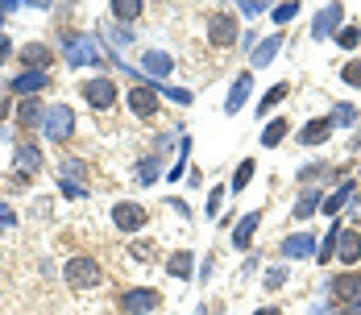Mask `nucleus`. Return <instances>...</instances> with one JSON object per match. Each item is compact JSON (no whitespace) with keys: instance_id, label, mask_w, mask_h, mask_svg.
Returning <instances> with one entry per match:
<instances>
[{"instance_id":"nucleus-36","label":"nucleus","mask_w":361,"mask_h":315,"mask_svg":"<svg viewBox=\"0 0 361 315\" xmlns=\"http://www.w3.org/2000/svg\"><path fill=\"white\" fill-rule=\"evenodd\" d=\"M358 120V112L349 108V104H337V112H333V125H353Z\"/></svg>"},{"instance_id":"nucleus-12","label":"nucleus","mask_w":361,"mask_h":315,"mask_svg":"<svg viewBox=\"0 0 361 315\" xmlns=\"http://www.w3.org/2000/svg\"><path fill=\"white\" fill-rule=\"evenodd\" d=\"M17 120H21L25 129H42V125H46V104L33 100V96L21 100V104H17Z\"/></svg>"},{"instance_id":"nucleus-6","label":"nucleus","mask_w":361,"mask_h":315,"mask_svg":"<svg viewBox=\"0 0 361 315\" xmlns=\"http://www.w3.org/2000/svg\"><path fill=\"white\" fill-rule=\"evenodd\" d=\"M154 307H162V295H158V291H150V287H133V291H125V295H121V312H129V315L154 312Z\"/></svg>"},{"instance_id":"nucleus-34","label":"nucleus","mask_w":361,"mask_h":315,"mask_svg":"<svg viewBox=\"0 0 361 315\" xmlns=\"http://www.w3.org/2000/svg\"><path fill=\"white\" fill-rule=\"evenodd\" d=\"M358 42H361V29H358V25H345V29L337 33V46H345V50H353Z\"/></svg>"},{"instance_id":"nucleus-37","label":"nucleus","mask_w":361,"mask_h":315,"mask_svg":"<svg viewBox=\"0 0 361 315\" xmlns=\"http://www.w3.org/2000/svg\"><path fill=\"white\" fill-rule=\"evenodd\" d=\"M341 75H345V83H349V87H361V58H353Z\"/></svg>"},{"instance_id":"nucleus-28","label":"nucleus","mask_w":361,"mask_h":315,"mask_svg":"<svg viewBox=\"0 0 361 315\" xmlns=\"http://www.w3.org/2000/svg\"><path fill=\"white\" fill-rule=\"evenodd\" d=\"M104 33H108V37H112V46H116V50H125V46H129V42H133V33H129V29H121V25H116V21H108V25H104Z\"/></svg>"},{"instance_id":"nucleus-45","label":"nucleus","mask_w":361,"mask_h":315,"mask_svg":"<svg viewBox=\"0 0 361 315\" xmlns=\"http://www.w3.org/2000/svg\"><path fill=\"white\" fill-rule=\"evenodd\" d=\"M258 315H283V312L279 307H266V312H258Z\"/></svg>"},{"instance_id":"nucleus-4","label":"nucleus","mask_w":361,"mask_h":315,"mask_svg":"<svg viewBox=\"0 0 361 315\" xmlns=\"http://www.w3.org/2000/svg\"><path fill=\"white\" fill-rule=\"evenodd\" d=\"M83 100H87L91 108H100V112H104V108H112V104H116V83H112V79H104V75H96V79H87V83H83Z\"/></svg>"},{"instance_id":"nucleus-38","label":"nucleus","mask_w":361,"mask_h":315,"mask_svg":"<svg viewBox=\"0 0 361 315\" xmlns=\"http://www.w3.org/2000/svg\"><path fill=\"white\" fill-rule=\"evenodd\" d=\"M220 204H224V187H212V195H208V216H220Z\"/></svg>"},{"instance_id":"nucleus-25","label":"nucleus","mask_w":361,"mask_h":315,"mask_svg":"<svg viewBox=\"0 0 361 315\" xmlns=\"http://www.w3.org/2000/svg\"><path fill=\"white\" fill-rule=\"evenodd\" d=\"M108 8H112V17H116V25H121V21H133L146 4H141V0H112Z\"/></svg>"},{"instance_id":"nucleus-7","label":"nucleus","mask_w":361,"mask_h":315,"mask_svg":"<svg viewBox=\"0 0 361 315\" xmlns=\"http://www.w3.org/2000/svg\"><path fill=\"white\" fill-rule=\"evenodd\" d=\"M208 42H212V46H233V42H237V21H233V12H212V17H208Z\"/></svg>"},{"instance_id":"nucleus-30","label":"nucleus","mask_w":361,"mask_h":315,"mask_svg":"<svg viewBox=\"0 0 361 315\" xmlns=\"http://www.w3.org/2000/svg\"><path fill=\"white\" fill-rule=\"evenodd\" d=\"M295 17H299V4H295V0L274 4V21H279V25H287V21H295Z\"/></svg>"},{"instance_id":"nucleus-46","label":"nucleus","mask_w":361,"mask_h":315,"mask_svg":"<svg viewBox=\"0 0 361 315\" xmlns=\"http://www.w3.org/2000/svg\"><path fill=\"white\" fill-rule=\"evenodd\" d=\"M345 315H361V303H353V307H349V312H345Z\"/></svg>"},{"instance_id":"nucleus-40","label":"nucleus","mask_w":361,"mask_h":315,"mask_svg":"<svg viewBox=\"0 0 361 315\" xmlns=\"http://www.w3.org/2000/svg\"><path fill=\"white\" fill-rule=\"evenodd\" d=\"M283 282H287V270H270V278H266V287H270V291H279Z\"/></svg>"},{"instance_id":"nucleus-1","label":"nucleus","mask_w":361,"mask_h":315,"mask_svg":"<svg viewBox=\"0 0 361 315\" xmlns=\"http://www.w3.org/2000/svg\"><path fill=\"white\" fill-rule=\"evenodd\" d=\"M62 62H67V66H104V54H100L96 37H87V33H67V37H62Z\"/></svg>"},{"instance_id":"nucleus-19","label":"nucleus","mask_w":361,"mask_h":315,"mask_svg":"<svg viewBox=\"0 0 361 315\" xmlns=\"http://www.w3.org/2000/svg\"><path fill=\"white\" fill-rule=\"evenodd\" d=\"M170 54H162V50H146V58H141V71L146 75H154V79H162V75H170Z\"/></svg>"},{"instance_id":"nucleus-29","label":"nucleus","mask_w":361,"mask_h":315,"mask_svg":"<svg viewBox=\"0 0 361 315\" xmlns=\"http://www.w3.org/2000/svg\"><path fill=\"white\" fill-rule=\"evenodd\" d=\"M287 91H291V87H287V83H279V87H270V91H266V96H262V108H258V116H262V112H266V108H274V104H283V100H287Z\"/></svg>"},{"instance_id":"nucleus-17","label":"nucleus","mask_w":361,"mask_h":315,"mask_svg":"<svg viewBox=\"0 0 361 315\" xmlns=\"http://www.w3.org/2000/svg\"><path fill=\"white\" fill-rule=\"evenodd\" d=\"M83 174H87L83 162H75V158L58 162V187H83ZM83 191H87V187H83Z\"/></svg>"},{"instance_id":"nucleus-32","label":"nucleus","mask_w":361,"mask_h":315,"mask_svg":"<svg viewBox=\"0 0 361 315\" xmlns=\"http://www.w3.org/2000/svg\"><path fill=\"white\" fill-rule=\"evenodd\" d=\"M249 179H254V162L245 158V162L237 166V174H233V191H245V183H249Z\"/></svg>"},{"instance_id":"nucleus-39","label":"nucleus","mask_w":361,"mask_h":315,"mask_svg":"<svg viewBox=\"0 0 361 315\" xmlns=\"http://www.w3.org/2000/svg\"><path fill=\"white\" fill-rule=\"evenodd\" d=\"M237 8H241V12H245V17H258V12H262V8H266V4H258V0H241V4H237Z\"/></svg>"},{"instance_id":"nucleus-23","label":"nucleus","mask_w":361,"mask_h":315,"mask_svg":"<svg viewBox=\"0 0 361 315\" xmlns=\"http://www.w3.org/2000/svg\"><path fill=\"white\" fill-rule=\"evenodd\" d=\"M279 46H283L279 33H274V37H262V46H254V66H266V62L279 54Z\"/></svg>"},{"instance_id":"nucleus-10","label":"nucleus","mask_w":361,"mask_h":315,"mask_svg":"<svg viewBox=\"0 0 361 315\" xmlns=\"http://www.w3.org/2000/svg\"><path fill=\"white\" fill-rule=\"evenodd\" d=\"M333 299L337 303H345V307H353V303H361V274H337V282H333Z\"/></svg>"},{"instance_id":"nucleus-26","label":"nucleus","mask_w":361,"mask_h":315,"mask_svg":"<svg viewBox=\"0 0 361 315\" xmlns=\"http://www.w3.org/2000/svg\"><path fill=\"white\" fill-rule=\"evenodd\" d=\"M287 129H291V125H287L283 116H279V120H270V125H266V133H262V145H270V150H274V145L287 137Z\"/></svg>"},{"instance_id":"nucleus-41","label":"nucleus","mask_w":361,"mask_h":315,"mask_svg":"<svg viewBox=\"0 0 361 315\" xmlns=\"http://www.w3.org/2000/svg\"><path fill=\"white\" fill-rule=\"evenodd\" d=\"M12 228V212H0V233H8Z\"/></svg>"},{"instance_id":"nucleus-43","label":"nucleus","mask_w":361,"mask_h":315,"mask_svg":"<svg viewBox=\"0 0 361 315\" xmlns=\"http://www.w3.org/2000/svg\"><path fill=\"white\" fill-rule=\"evenodd\" d=\"M8 108H12V104H8V96H0V120L8 116Z\"/></svg>"},{"instance_id":"nucleus-33","label":"nucleus","mask_w":361,"mask_h":315,"mask_svg":"<svg viewBox=\"0 0 361 315\" xmlns=\"http://www.w3.org/2000/svg\"><path fill=\"white\" fill-rule=\"evenodd\" d=\"M316 204H320V195H316V191H308V195L299 199V208H295V220H308V216L316 212Z\"/></svg>"},{"instance_id":"nucleus-2","label":"nucleus","mask_w":361,"mask_h":315,"mask_svg":"<svg viewBox=\"0 0 361 315\" xmlns=\"http://www.w3.org/2000/svg\"><path fill=\"white\" fill-rule=\"evenodd\" d=\"M62 278H67V287L87 291V287H100V282H104V270H100L96 258H71V262L62 266Z\"/></svg>"},{"instance_id":"nucleus-15","label":"nucleus","mask_w":361,"mask_h":315,"mask_svg":"<svg viewBox=\"0 0 361 315\" xmlns=\"http://www.w3.org/2000/svg\"><path fill=\"white\" fill-rule=\"evenodd\" d=\"M328 133H333V116H316L299 129V145H320Z\"/></svg>"},{"instance_id":"nucleus-3","label":"nucleus","mask_w":361,"mask_h":315,"mask_svg":"<svg viewBox=\"0 0 361 315\" xmlns=\"http://www.w3.org/2000/svg\"><path fill=\"white\" fill-rule=\"evenodd\" d=\"M42 129H46L50 141L62 145V141H71V133H75V112H71L67 104H54V108H46V125H42Z\"/></svg>"},{"instance_id":"nucleus-35","label":"nucleus","mask_w":361,"mask_h":315,"mask_svg":"<svg viewBox=\"0 0 361 315\" xmlns=\"http://www.w3.org/2000/svg\"><path fill=\"white\" fill-rule=\"evenodd\" d=\"M158 96H166L175 104H191V91H183V87H158Z\"/></svg>"},{"instance_id":"nucleus-47","label":"nucleus","mask_w":361,"mask_h":315,"mask_svg":"<svg viewBox=\"0 0 361 315\" xmlns=\"http://www.w3.org/2000/svg\"><path fill=\"white\" fill-rule=\"evenodd\" d=\"M0 21H4V8H0Z\"/></svg>"},{"instance_id":"nucleus-42","label":"nucleus","mask_w":361,"mask_h":315,"mask_svg":"<svg viewBox=\"0 0 361 315\" xmlns=\"http://www.w3.org/2000/svg\"><path fill=\"white\" fill-rule=\"evenodd\" d=\"M8 54H12V46H8V37H4V33H0V62H4V58H8Z\"/></svg>"},{"instance_id":"nucleus-22","label":"nucleus","mask_w":361,"mask_h":315,"mask_svg":"<svg viewBox=\"0 0 361 315\" xmlns=\"http://www.w3.org/2000/svg\"><path fill=\"white\" fill-rule=\"evenodd\" d=\"M191 266H195V258H191L187 249H179V253H170L166 274H175V278H191Z\"/></svg>"},{"instance_id":"nucleus-31","label":"nucleus","mask_w":361,"mask_h":315,"mask_svg":"<svg viewBox=\"0 0 361 315\" xmlns=\"http://www.w3.org/2000/svg\"><path fill=\"white\" fill-rule=\"evenodd\" d=\"M158 179V158H141L137 162V183H154Z\"/></svg>"},{"instance_id":"nucleus-21","label":"nucleus","mask_w":361,"mask_h":315,"mask_svg":"<svg viewBox=\"0 0 361 315\" xmlns=\"http://www.w3.org/2000/svg\"><path fill=\"white\" fill-rule=\"evenodd\" d=\"M258 224H262V212H249V216L237 224V233H233V245H237V249H249V241H254Z\"/></svg>"},{"instance_id":"nucleus-20","label":"nucleus","mask_w":361,"mask_h":315,"mask_svg":"<svg viewBox=\"0 0 361 315\" xmlns=\"http://www.w3.org/2000/svg\"><path fill=\"white\" fill-rule=\"evenodd\" d=\"M249 87H254V75H237V83H233V91H229V100H224V112H229V116H233V112H241V104H245Z\"/></svg>"},{"instance_id":"nucleus-13","label":"nucleus","mask_w":361,"mask_h":315,"mask_svg":"<svg viewBox=\"0 0 361 315\" xmlns=\"http://www.w3.org/2000/svg\"><path fill=\"white\" fill-rule=\"evenodd\" d=\"M337 258H341V262H345L349 270L358 266V262H361V233H353V228L345 233V228H341V241H337Z\"/></svg>"},{"instance_id":"nucleus-27","label":"nucleus","mask_w":361,"mask_h":315,"mask_svg":"<svg viewBox=\"0 0 361 315\" xmlns=\"http://www.w3.org/2000/svg\"><path fill=\"white\" fill-rule=\"evenodd\" d=\"M337 241H341V224H337V228H333V233H328V237H324L320 245H316V258H320L324 266H328V258L337 253Z\"/></svg>"},{"instance_id":"nucleus-44","label":"nucleus","mask_w":361,"mask_h":315,"mask_svg":"<svg viewBox=\"0 0 361 315\" xmlns=\"http://www.w3.org/2000/svg\"><path fill=\"white\" fill-rule=\"evenodd\" d=\"M353 216L361 220V195H358V191H353Z\"/></svg>"},{"instance_id":"nucleus-11","label":"nucleus","mask_w":361,"mask_h":315,"mask_svg":"<svg viewBox=\"0 0 361 315\" xmlns=\"http://www.w3.org/2000/svg\"><path fill=\"white\" fill-rule=\"evenodd\" d=\"M341 17H345V4H328V8H320V12H316V21H312V37H316V42H324V37L341 25Z\"/></svg>"},{"instance_id":"nucleus-5","label":"nucleus","mask_w":361,"mask_h":315,"mask_svg":"<svg viewBox=\"0 0 361 315\" xmlns=\"http://www.w3.org/2000/svg\"><path fill=\"white\" fill-rule=\"evenodd\" d=\"M146 208L141 204H133V199H121L116 208H112V224L121 228V233H137V228H146Z\"/></svg>"},{"instance_id":"nucleus-9","label":"nucleus","mask_w":361,"mask_h":315,"mask_svg":"<svg viewBox=\"0 0 361 315\" xmlns=\"http://www.w3.org/2000/svg\"><path fill=\"white\" fill-rule=\"evenodd\" d=\"M12 170L21 174V179H33L37 170H42V150L37 145H17V154H12Z\"/></svg>"},{"instance_id":"nucleus-18","label":"nucleus","mask_w":361,"mask_h":315,"mask_svg":"<svg viewBox=\"0 0 361 315\" xmlns=\"http://www.w3.org/2000/svg\"><path fill=\"white\" fill-rule=\"evenodd\" d=\"M283 253H287V258H312V253H316V237H312V233H295V237L283 241Z\"/></svg>"},{"instance_id":"nucleus-8","label":"nucleus","mask_w":361,"mask_h":315,"mask_svg":"<svg viewBox=\"0 0 361 315\" xmlns=\"http://www.w3.org/2000/svg\"><path fill=\"white\" fill-rule=\"evenodd\" d=\"M129 108H133V116H154L158 112V87L154 83H137L133 91H129Z\"/></svg>"},{"instance_id":"nucleus-14","label":"nucleus","mask_w":361,"mask_h":315,"mask_svg":"<svg viewBox=\"0 0 361 315\" xmlns=\"http://www.w3.org/2000/svg\"><path fill=\"white\" fill-rule=\"evenodd\" d=\"M46 83H50V75H46V71H25V75H17V79H12V91L29 100V96H37Z\"/></svg>"},{"instance_id":"nucleus-16","label":"nucleus","mask_w":361,"mask_h":315,"mask_svg":"<svg viewBox=\"0 0 361 315\" xmlns=\"http://www.w3.org/2000/svg\"><path fill=\"white\" fill-rule=\"evenodd\" d=\"M21 62H25V71H46L50 66V50L42 42H25L21 46Z\"/></svg>"},{"instance_id":"nucleus-24","label":"nucleus","mask_w":361,"mask_h":315,"mask_svg":"<svg viewBox=\"0 0 361 315\" xmlns=\"http://www.w3.org/2000/svg\"><path fill=\"white\" fill-rule=\"evenodd\" d=\"M353 191H358L353 183H341V187L324 199V212H328V216H337V212H341V204H349V199H353Z\"/></svg>"}]
</instances>
